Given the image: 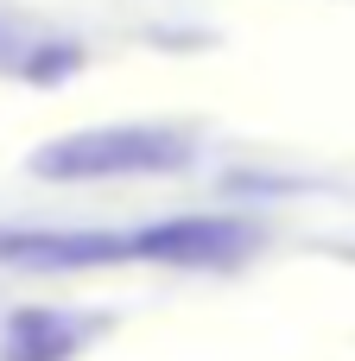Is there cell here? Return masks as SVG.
<instances>
[{
    "instance_id": "cell-1",
    "label": "cell",
    "mask_w": 355,
    "mask_h": 361,
    "mask_svg": "<svg viewBox=\"0 0 355 361\" xmlns=\"http://www.w3.org/2000/svg\"><path fill=\"white\" fill-rule=\"evenodd\" d=\"M191 159L184 133L165 127H89V133H64L51 146H38L32 171L76 184V178H146V171H178Z\"/></svg>"
},
{
    "instance_id": "cell-3",
    "label": "cell",
    "mask_w": 355,
    "mask_h": 361,
    "mask_svg": "<svg viewBox=\"0 0 355 361\" xmlns=\"http://www.w3.org/2000/svg\"><path fill=\"white\" fill-rule=\"evenodd\" d=\"M83 343V324L64 311H19L6 324V361H70Z\"/></svg>"
},
{
    "instance_id": "cell-2",
    "label": "cell",
    "mask_w": 355,
    "mask_h": 361,
    "mask_svg": "<svg viewBox=\"0 0 355 361\" xmlns=\"http://www.w3.org/2000/svg\"><path fill=\"white\" fill-rule=\"evenodd\" d=\"M254 247V228L235 222V216H172L146 235L127 241V254H146V260H172V267H229Z\"/></svg>"
}]
</instances>
